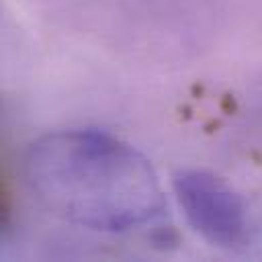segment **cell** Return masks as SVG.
I'll return each instance as SVG.
<instances>
[{
    "mask_svg": "<svg viewBox=\"0 0 262 262\" xmlns=\"http://www.w3.org/2000/svg\"><path fill=\"white\" fill-rule=\"evenodd\" d=\"M25 182L51 215L94 231H127L160 217L166 196L151 162L98 129H61L35 139Z\"/></svg>",
    "mask_w": 262,
    "mask_h": 262,
    "instance_id": "obj_1",
    "label": "cell"
},
{
    "mask_svg": "<svg viewBox=\"0 0 262 262\" xmlns=\"http://www.w3.org/2000/svg\"><path fill=\"white\" fill-rule=\"evenodd\" d=\"M172 188L188 225L211 246L237 252L252 239V219L246 199L221 176L207 170H180Z\"/></svg>",
    "mask_w": 262,
    "mask_h": 262,
    "instance_id": "obj_2",
    "label": "cell"
}]
</instances>
